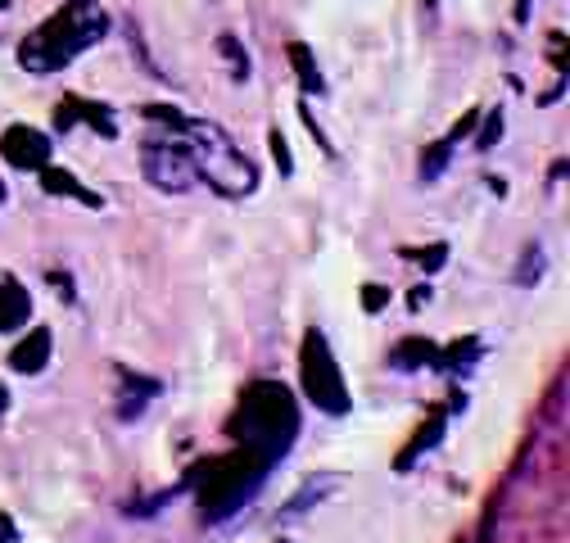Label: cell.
<instances>
[{"instance_id": "8", "label": "cell", "mask_w": 570, "mask_h": 543, "mask_svg": "<svg viewBox=\"0 0 570 543\" xmlns=\"http://www.w3.org/2000/svg\"><path fill=\"white\" fill-rule=\"evenodd\" d=\"M475 122H480V109L462 113V118H458V127L444 136V141H435V146H425V150H421V168H416V177H421L425 186H431V181H440V177L449 172V159H453L458 141H462V136H471V127H475Z\"/></svg>"}, {"instance_id": "23", "label": "cell", "mask_w": 570, "mask_h": 543, "mask_svg": "<svg viewBox=\"0 0 570 543\" xmlns=\"http://www.w3.org/2000/svg\"><path fill=\"white\" fill-rule=\"evenodd\" d=\"M122 32H127V41H131V55H136V63L146 68V73L164 78V73H159V63H155V59H150V50H146V41H140V28H136V19H122Z\"/></svg>"}, {"instance_id": "2", "label": "cell", "mask_w": 570, "mask_h": 543, "mask_svg": "<svg viewBox=\"0 0 570 543\" xmlns=\"http://www.w3.org/2000/svg\"><path fill=\"white\" fill-rule=\"evenodd\" d=\"M109 28H114V19L96 6V0H68V6H59L46 23H37L19 41V63L37 78L63 73L82 50L100 46L109 37Z\"/></svg>"}, {"instance_id": "17", "label": "cell", "mask_w": 570, "mask_h": 543, "mask_svg": "<svg viewBox=\"0 0 570 543\" xmlns=\"http://www.w3.org/2000/svg\"><path fill=\"white\" fill-rule=\"evenodd\" d=\"M480 354H484V345H480L475 335H466V339H458V345H444V349H440V367H435V372H444V376H453V381H466L471 367L480 363Z\"/></svg>"}, {"instance_id": "14", "label": "cell", "mask_w": 570, "mask_h": 543, "mask_svg": "<svg viewBox=\"0 0 570 543\" xmlns=\"http://www.w3.org/2000/svg\"><path fill=\"white\" fill-rule=\"evenodd\" d=\"M440 349L435 339L425 335H412V339H399V345L390 349V367L394 372H421V367H440Z\"/></svg>"}, {"instance_id": "22", "label": "cell", "mask_w": 570, "mask_h": 543, "mask_svg": "<svg viewBox=\"0 0 570 543\" xmlns=\"http://www.w3.org/2000/svg\"><path fill=\"white\" fill-rule=\"evenodd\" d=\"M503 122H508V113H503V105H493L489 113H484V131L475 136V150L480 155H489L498 141H503Z\"/></svg>"}, {"instance_id": "5", "label": "cell", "mask_w": 570, "mask_h": 543, "mask_svg": "<svg viewBox=\"0 0 570 543\" xmlns=\"http://www.w3.org/2000/svg\"><path fill=\"white\" fill-rule=\"evenodd\" d=\"M140 172H146V181L164 195H186L199 181L195 150L181 141H146L140 146Z\"/></svg>"}, {"instance_id": "24", "label": "cell", "mask_w": 570, "mask_h": 543, "mask_svg": "<svg viewBox=\"0 0 570 543\" xmlns=\"http://www.w3.org/2000/svg\"><path fill=\"white\" fill-rule=\"evenodd\" d=\"M267 146H272V159H276L281 177H295V155H291V146H285V136L272 131V136H267Z\"/></svg>"}, {"instance_id": "27", "label": "cell", "mask_w": 570, "mask_h": 543, "mask_svg": "<svg viewBox=\"0 0 570 543\" xmlns=\"http://www.w3.org/2000/svg\"><path fill=\"white\" fill-rule=\"evenodd\" d=\"M0 543H23V534H19V521H14L10 512H0Z\"/></svg>"}, {"instance_id": "20", "label": "cell", "mask_w": 570, "mask_h": 543, "mask_svg": "<svg viewBox=\"0 0 570 543\" xmlns=\"http://www.w3.org/2000/svg\"><path fill=\"white\" fill-rule=\"evenodd\" d=\"M218 55H223V63L232 68V82H236V87H245V82H249V55H245L240 37L223 32V37H218Z\"/></svg>"}, {"instance_id": "13", "label": "cell", "mask_w": 570, "mask_h": 543, "mask_svg": "<svg viewBox=\"0 0 570 543\" xmlns=\"http://www.w3.org/2000/svg\"><path fill=\"white\" fill-rule=\"evenodd\" d=\"M340 481H344V475H331V471H317V475H308V481H304V490H299L291 503H285V507L276 512V521H281V525H291L295 516H308V512H313L322 498H331V494H335V485H340Z\"/></svg>"}, {"instance_id": "18", "label": "cell", "mask_w": 570, "mask_h": 543, "mask_svg": "<svg viewBox=\"0 0 570 543\" xmlns=\"http://www.w3.org/2000/svg\"><path fill=\"white\" fill-rule=\"evenodd\" d=\"M399 254H403L407 263L421 267V277H425V282H435L440 272H444V263H449V240H435V245H425V249H407V245H403Z\"/></svg>"}, {"instance_id": "33", "label": "cell", "mask_w": 570, "mask_h": 543, "mask_svg": "<svg viewBox=\"0 0 570 543\" xmlns=\"http://www.w3.org/2000/svg\"><path fill=\"white\" fill-rule=\"evenodd\" d=\"M0 10H10V0H0Z\"/></svg>"}, {"instance_id": "16", "label": "cell", "mask_w": 570, "mask_h": 543, "mask_svg": "<svg viewBox=\"0 0 570 543\" xmlns=\"http://www.w3.org/2000/svg\"><path fill=\"white\" fill-rule=\"evenodd\" d=\"M285 55H291V68H295V78H299V91H304V96H326V73L317 68L313 46L291 41V46H285Z\"/></svg>"}, {"instance_id": "12", "label": "cell", "mask_w": 570, "mask_h": 543, "mask_svg": "<svg viewBox=\"0 0 570 543\" xmlns=\"http://www.w3.org/2000/svg\"><path fill=\"white\" fill-rule=\"evenodd\" d=\"M32 317V295L19 277H10V272H0V335H14L19 326H28Z\"/></svg>"}, {"instance_id": "25", "label": "cell", "mask_w": 570, "mask_h": 543, "mask_svg": "<svg viewBox=\"0 0 570 543\" xmlns=\"http://www.w3.org/2000/svg\"><path fill=\"white\" fill-rule=\"evenodd\" d=\"M299 118H304V127H308V136H313V141L322 146V155H331V159H335V146L326 141V131L317 127V118H313V109H308V100H299Z\"/></svg>"}, {"instance_id": "10", "label": "cell", "mask_w": 570, "mask_h": 543, "mask_svg": "<svg viewBox=\"0 0 570 543\" xmlns=\"http://www.w3.org/2000/svg\"><path fill=\"white\" fill-rule=\"evenodd\" d=\"M159 394H164V381L118 367V422H136L150 407V398H159Z\"/></svg>"}, {"instance_id": "32", "label": "cell", "mask_w": 570, "mask_h": 543, "mask_svg": "<svg viewBox=\"0 0 570 543\" xmlns=\"http://www.w3.org/2000/svg\"><path fill=\"white\" fill-rule=\"evenodd\" d=\"M435 6H440V0H425V10H435Z\"/></svg>"}, {"instance_id": "30", "label": "cell", "mask_w": 570, "mask_h": 543, "mask_svg": "<svg viewBox=\"0 0 570 543\" xmlns=\"http://www.w3.org/2000/svg\"><path fill=\"white\" fill-rule=\"evenodd\" d=\"M530 23V0H517V28Z\"/></svg>"}, {"instance_id": "31", "label": "cell", "mask_w": 570, "mask_h": 543, "mask_svg": "<svg viewBox=\"0 0 570 543\" xmlns=\"http://www.w3.org/2000/svg\"><path fill=\"white\" fill-rule=\"evenodd\" d=\"M6 413H10V385L0 381V417H6Z\"/></svg>"}, {"instance_id": "26", "label": "cell", "mask_w": 570, "mask_h": 543, "mask_svg": "<svg viewBox=\"0 0 570 543\" xmlns=\"http://www.w3.org/2000/svg\"><path fill=\"white\" fill-rule=\"evenodd\" d=\"M385 304H390V286H363V313H385Z\"/></svg>"}, {"instance_id": "6", "label": "cell", "mask_w": 570, "mask_h": 543, "mask_svg": "<svg viewBox=\"0 0 570 543\" xmlns=\"http://www.w3.org/2000/svg\"><path fill=\"white\" fill-rule=\"evenodd\" d=\"M0 159L14 172H41V168H50V136L32 122H14L0 136Z\"/></svg>"}, {"instance_id": "29", "label": "cell", "mask_w": 570, "mask_h": 543, "mask_svg": "<svg viewBox=\"0 0 570 543\" xmlns=\"http://www.w3.org/2000/svg\"><path fill=\"white\" fill-rule=\"evenodd\" d=\"M425 299H431V286H416V290H407V308H412V313H421V304H425Z\"/></svg>"}, {"instance_id": "4", "label": "cell", "mask_w": 570, "mask_h": 543, "mask_svg": "<svg viewBox=\"0 0 570 543\" xmlns=\"http://www.w3.org/2000/svg\"><path fill=\"white\" fill-rule=\"evenodd\" d=\"M299 389L326 417H348L353 413V394L344 385V372H340L326 335L317 326L304 330V345H299Z\"/></svg>"}, {"instance_id": "11", "label": "cell", "mask_w": 570, "mask_h": 543, "mask_svg": "<svg viewBox=\"0 0 570 543\" xmlns=\"http://www.w3.org/2000/svg\"><path fill=\"white\" fill-rule=\"evenodd\" d=\"M50 354H55V335H50V326H32V330L19 339V345L10 349V367H14L19 376H37V372H46Z\"/></svg>"}, {"instance_id": "15", "label": "cell", "mask_w": 570, "mask_h": 543, "mask_svg": "<svg viewBox=\"0 0 570 543\" xmlns=\"http://www.w3.org/2000/svg\"><path fill=\"white\" fill-rule=\"evenodd\" d=\"M37 181H41V190L46 195H68V199H78V204H87V209H105V199L91 190V186H82L73 172H63V168H41L37 172Z\"/></svg>"}, {"instance_id": "1", "label": "cell", "mask_w": 570, "mask_h": 543, "mask_svg": "<svg viewBox=\"0 0 570 543\" xmlns=\"http://www.w3.org/2000/svg\"><path fill=\"white\" fill-rule=\"evenodd\" d=\"M227 435L236 440V448L245 457H254L263 471H272L285 453H291V444L299 435L295 394L285 389L281 381H254L236 403V413L227 422Z\"/></svg>"}, {"instance_id": "7", "label": "cell", "mask_w": 570, "mask_h": 543, "mask_svg": "<svg viewBox=\"0 0 570 543\" xmlns=\"http://www.w3.org/2000/svg\"><path fill=\"white\" fill-rule=\"evenodd\" d=\"M73 122H82V127H91L96 136H105V141H114L118 136V113L109 109V105H100V100H82V96H68L59 109H55V127H73Z\"/></svg>"}, {"instance_id": "3", "label": "cell", "mask_w": 570, "mask_h": 543, "mask_svg": "<svg viewBox=\"0 0 570 543\" xmlns=\"http://www.w3.org/2000/svg\"><path fill=\"white\" fill-rule=\"evenodd\" d=\"M190 150H195V172L199 181H208L223 199H245L258 190V164L232 141V136L208 122V118H190Z\"/></svg>"}, {"instance_id": "19", "label": "cell", "mask_w": 570, "mask_h": 543, "mask_svg": "<svg viewBox=\"0 0 570 543\" xmlns=\"http://www.w3.org/2000/svg\"><path fill=\"white\" fill-rule=\"evenodd\" d=\"M543 272H548L543 245H539V240H530V245H525V254H521V263H517V272H512V282L530 290V286H539V282H543Z\"/></svg>"}, {"instance_id": "21", "label": "cell", "mask_w": 570, "mask_h": 543, "mask_svg": "<svg viewBox=\"0 0 570 543\" xmlns=\"http://www.w3.org/2000/svg\"><path fill=\"white\" fill-rule=\"evenodd\" d=\"M140 118L164 122V127H168V131H177V136H186V131H190V113H186V109H177V105H140Z\"/></svg>"}, {"instance_id": "9", "label": "cell", "mask_w": 570, "mask_h": 543, "mask_svg": "<svg viewBox=\"0 0 570 543\" xmlns=\"http://www.w3.org/2000/svg\"><path fill=\"white\" fill-rule=\"evenodd\" d=\"M449 417H453L449 407H435V413H431V417H425V422L416 426V435H412V440L403 444V453L394 457V471H399V475H403V471H412V466H416L425 453L444 444V435H449Z\"/></svg>"}, {"instance_id": "28", "label": "cell", "mask_w": 570, "mask_h": 543, "mask_svg": "<svg viewBox=\"0 0 570 543\" xmlns=\"http://www.w3.org/2000/svg\"><path fill=\"white\" fill-rule=\"evenodd\" d=\"M46 277H50V282L59 286V295H63L68 304H73V282H68V272H63V267H55V272H46Z\"/></svg>"}]
</instances>
